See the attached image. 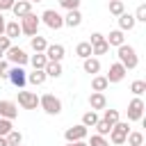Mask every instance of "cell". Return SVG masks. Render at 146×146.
<instances>
[{
    "label": "cell",
    "mask_w": 146,
    "mask_h": 146,
    "mask_svg": "<svg viewBox=\"0 0 146 146\" xmlns=\"http://www.w3.org/2000/svg\"><path fill=\"white\" fill-rule=\"evenodd\" d=\"M5 36H9V39L21 36V25H18V21H9V23H5Z\"/></svg>",
    "instance_id": "obj_22"
},
{
    "label": "cell",
    "mask_w": 146,
    "mask_h": 146,
    "mask_svg": "<svg viewBox=\"0 0 146 146\" xmlns=\"http://www.w3.org/2000/svg\"><path fill=\"white\" fill-rule=\"evenodd\" d=\"M7 75H9V62L2 59L0 62V78H7Z\"/></svg>",
    "instance_id": "obj_40"
},
{
    "label": "cell",
    "mask_w": 146,
    "mask_h": 146,
    "mask_svg": "<svg viewBox=\"0 0 146 146\" xmlns=\"http://www.w3.org/2000/svg\"><path fill=\"white\" fill-rule=\"evenodd\" d=\"M105 41H107V46H116V48H119V46L125 43V36H123L121 30H112V32L105 36Z\"/></svg>",
    "instance_id": "obj_18"
},
{
    "label": "cell",
    "mask_w": 146,
    "mask_h": 146,
    "mask_svg": "<svg viewBox=\"0 0 146 146\" xmlns=\"http://www.w3.org/2000/svg\"><path fill=\"white\" fill-rule=\"evenodd\" d=\"M30 46H32V50H34V52H46V48H48V41H46L43 36L34 34V36H30Z\"/></svg>",
    "instance_id": "obj_19"
},
{
    "label": "cell",
    "mask_w": 146,
    "mask_h": 146,
    "mask_svg": "<svg viewBox=\"0 0 146 146\" xmlns=\"http://www.w3.org/2000/svg\"><path fill=\"white\" fill-rule=\"evenodd\" d=\"M87 132H89V128H84V125L80 123V125H71V128H66L64 137H66V141H68V144H71V141H84Z\"/></svg>",
    "instance_id": "obj_10"
},
{
    "label": "cell",
    "mask_w": 146,
    "mask_h": 146,
    "mask_svg": "<svg viewBox=\"0 0 146 146\" xmlns=\"http://www.w3.org/2000/svg\"><path fill=\"white\" fill-rule=\"evenodd\" d=\"M21 34H27V36H34L36 32H39V25H41V21H39V16L36 14H27V16H23L21 18Z\"/></svg>",
    "instance_id": "obj_3"
},
{
    "label": "cell",
    "mask_w": 146,
    "mask_h": 146,
    "mask_svg": "<svg viewBox=\"0 0 146 146\" xmlns=\"http://www.w3.org/2000/svg\"><path fill=\"white\" fill-rule=\"evenodd\" d=\"M7 80H9L14 87L23 89V87H25V82H27V73H25V68H23V66H9V75H7Z\"/></svg>",
    "instance_id": "obj_7"
},
{
    "label": "cell",
    "mask_w": 146,
    "mask_h": 146,
    "mask_svg": "<svg viewBox=\"0 0 146 146\" xmlns=\"http://www.w3.org/2000/svg\"><path fill=\"white\" fill-rule=\"evenodd\" d=\"M125 11V5H123V0H110V14H114V16H121Z\"/></svg>",
    "instance_id": "obj_29"
},
{
    "label": "cell",
    "mask_w": 146,
    "mask_h": 146,
    "mask_svg": "<svg viewBox=\"0 0 146 146\" xmlns=\"http://www.w3.org/2000/svg\"><path fill=\"white\" fill-rule=\"evenodd\" d=\"M130 91H132L135 96H141V94L146 91V82H144V80H135V82L130 84Z\"/></svg>",
    "instance_id": "obj_33"
},
{
    "label": "cell",
    "mask_w": 146,
    "mask_h": 146,
    "mask_svg": "<svg viewBox=\"0 0 146 146\" xmlns=\"http://www.w3.org/2000/svg\"><path fill=\"white\" fill-rule=\"evenodd\" d=\"M14 2H16V0H0V11L11 9V7H14Z\"/></svg>",
    "instance_id": "obj_42"
},
{
    "label": "cell",
    "mask_w": 146,
    "mask_h": 146,
    "mask_svg": "<svg viewBox=\"0 0 146 146\" xmlns=\"http://www.w3.org/2000/svg\"><path fill=\"white\" fill-rule=\"evenodd\" d=\"M128 132H130V125H128V123H123V121H119V123H114V125H112V130H110V139H107V141H112V144L121 146V144H125Z\"/></svg>",
    "instance_id": "obj_4"
},
{
    "label": "cell",
    "mask_w": 146,
    "mask_h": 146,
    "mask_svg": "<svg viewBox=\"0 0 146 146\" xmlns=\"http://www.w3.org/2000/svg\"><path fill=\"white\" fill-rule=\"evenodd\" d=\"M87 146H110V141H107V137L91 135V139H89V144H87Z\"/></svg>",
    "instance_id": "obj_35"
},
{
    "label": "cell",
    "mask_w": 146,
    "mask_h": 146,
    "mask_svg": "<svg viewBox=\"0 0 146 146\" xmlns=\"http://www.w3.org/2000/svg\"><path fill=\"white\" fill-rule=\"evenodd\" d=\"M46 59L48 62H62L64 59V46L62 43H48V48H46Z\"/></svg>",
    "instance_id": "obj_12"
},
{
    "label": "cell",
    "mask_w": 146,
    "mask_h": 146,
    "mask_svg": "<svg viewBox=\"0 0 146 146\" xmlns=\"http://www.w3.org/2000/svg\"><path fill=\"white\" fill-rule=\"evenodd\" d=\"M96 123H98V114H96L94 110H89V112L82 114V125H84V128H94Z\"/></svg>",
    "instance_id": "obj_27"
},
{
    "label": "cell",
    "mask_w": 146,
    "mask_h": 146,
    "mask_svg": "<svg viewBox=\"0 0 146 146\" xmlns=\"http://www.w3.org/2000/svg\"><path fill=\"white\" fill-rule=\"evenodd\" d=\"M27 82L34 84V87H41L46 82V73L43 71H32V73H27Z\"/></svg>",
    "instance_id": "obj_26"
},
{
    "label": "cell",
    "mask_w": 146,
    "mask_h": 146,
    "mask_svg": "<svg viewBox=\"0 0 146 146\" xmlns=\"http://www.w3.org/2000/svg\"><path fill=\"white\" fill-rule=\"evenodd\" d=\"M141 119H144V100L135 96L128 103V121H141Z\"/></svg>",
    "instance_id": "obj_9"
},
{
    "label": "cell",
    "mask_w": 146,
    "mask_h": 146,
    "mask_svg": "<svg viewBox=\"0 0 146 146\" xmlns=\"http://www.w3.org/2000/svg\"><path fill=\"white\" fill-rule=\"evenodd\" d=\"M103 121H107L110 125L119 123V121H121V116H119V110H105V114H103Z\"/></svg>",
    "instance_id": "obj_30"
},
{
    "label": "cell",
    "mask_w": 146,
    "mask_h": 146,
    "mask_svg": "<svg viewBox=\"0 0 146 146\" xmlns=\"http://www.w3.org/2000/svg\"><path fill=\"white\" fill-rule=\"evenodd\" d=\"M27 2H41V0H27Z\"/></svg>",
    "instance_id": "obj_46"
},
{
    "label": "cell",
    "mask_w": 146,
    "mask_h": 146,
    "mask_svg": "<svg viewBox=\"0 0 146 146\" xmlns=\"http://www.w3.org/2000/svg\"><path fill=\"white\" fill-rule=\"evenodd\" d=\"M0 116L14 121V119L18 116V105H16L14 100H0Z\"/></svg>",
    "instance_id": "obj_11"
},
{
    "label": "cell",
    "mask_w": 146,
    "mask_h": 146,
    "mask_svg": "<svg viewBox=\"0 0 146 146\" xmlns=\"http://www.w3.org/2000/svg\"><path fill=\"white\" fill-rule=\"evenodd\" d=\"M125 141H128V146H141V144H144V135H141L139 130H135V132H128Z\"/></svg>",
    "instance_id": "obj_28"
},
{
    "label": "cell",
    "mask_w": 146,
    "mask_h": 146,
    "mask_svg": "<svg viewBox=\"0 0 146 146\" xmlns=\"http://www.w3.org/2000/svg\"><path fill=\"white\" fill-rule=\"evenodd\" d=\"M80 23H82V14H80V9L66 11V16H64V25H68V27H78Z\"/></svg>",
    "instance_id": "obj_16"
},
{
    "label": "cell",
    "mask_w": 146,
    "mask_h": 146,
    "mask_svg": "<svg viewBox=\"0 0 146 146\" xmlns=\"http://www.w3.org/2000/svg\"><path fill=\"white\" fill-rule=\"evenodd\" d=\"M135 23H137V21H135V16H132V14H128V11H123V14L119 16V30H121V32L132 30V27H135Z\"/></svg>",
    "instance_id": "obj_17"
},
{
    "label": "cell",
    "mask_w": 146,
    "mask_h": 146,
    "mask_svg": "<svg viewBox=\"0 0 146 146\" xmlns=\"http://www.w3.org/2000/svg\"><path fill=\"white\" fill-rule=\"evenodd\" d=\"M100 41H105V36H103L100 32H94V34H91V41H89V43H91V46H96V43H100Z\"/></svg>",
    "instance_id": "obj_41"
},
{
    "label": "cell",
    "mask_w": 146,
    "mask_h": 146,
    "mask_svg": "<svg viewBox=\"0 0 146 146\" xmlns=\"http://www.w3.org/2000/svg\"><path fill=\"white\" fill-rule=\"evenodd\" d=\"M141 146H144V144H141Z\"/></svg>",
    "instance_id": "obj_48"
},
{
    "label": "cell",
    "mask_w": 146,
    "mask_h": 146,
    "mask_svg": "<svg viewBox=\"0 0 146 146\" xmlns=\"http://www.w3.org/2000/svg\"><path fill=\"white\" fill-rule=\"evenodd\" d=\"M110 50V46H107V41H100V43H96V46H91V55H105Z\"/></svg>",
    "instance_id": "obj_36"
},
{
    "label": "cell",
    "mask_w": 146,
    "mask_h": 146,
    "mask_svg": "<svg viewBox=\"0 0 146 146\" xmlns=\"http://www.w3.org/2000/svg\"><path fill=\"white\" fill-rule=\"evenodd\" d=\"M82 68H84V73L98 75V71H100V62H98L96 57H87V59H84V64H82Z\"/></svg>",
    "instance_id": "obj_20"
},
{
    "label": "cell",
    "mask_w": 146,
    "mask_h": 146,
    "mask_svg": "<svg viewBox=\"0 0 146 146\" xmlns=\"http://www.w3.org/2000/svg\"><path fill=\"white\" fill-rule=\"evenodd\" d=\"M9 48H11V39H9V36H5V34H0V50H2V52H7Z\"/></svg>",
    "instance_id": "obj_39"
},
{
    "label": "cell",
    "mask_w": 146,
    "mask_h": 146,
    "mask_svg": "<svg viewBox=\"0 0 146 146\" xmlns=\"http://www.w3.org/2000/svg\"><path fill=\"white\" fill-rule=\"evenodd\" d=\"M125 73H128V71L116 62V64H112V66H110V73H107L105 78H107V82H121V80L125 78Z\"/></svg>",
    "instance_id": "obj_13"
},
{
    "label": "cell",
    "mask_w": 146,
    "mask_h": 146,
    "mask_svg": "<svg viewBox=\"0 0 146 146\" xmlns=\"http://www.w3.org/2000/svg\"><path fill=\"white\" fill-rule=\"evenodd\" d=\"M39 107H41L46 114L57 116V114L62 112V100H59L57 96H52V94H43V96L39 98Z\"/></svg>",
    "instance_id": "obj_2"
},
{
    "label": "cell",
    "mask_w": 146,
    "mask_h": 146,
    "mask_svg": "<svg viewBox=\"0 0 146 146\" xmlns=\"http://www.w3.org/2000/svg\"><path fill=\"white\" fill-rule=\"evenodd\" d=\"M39 21H43V25H48L50 30H59V27H64V16H62L59 11H55V9H46V11L41 14Z\"/></svg>",
    "instance_id": "obj_5"
},
{
    "label": "cell",
    "mask_w": 146,
    "mask_h": 146,
    "mask_svg": "<svg viewBox=\"0 0 146 146\" xmlns=\"http://www.w3.org/2000/svg\"><path fill=\"white\" fill-rule=\"evenodd\" d=\"M0 146H9V144H7V139H5V137H0Z\"/></svg>",
    "instance_id": "obj_44"
},
{
    "label": "cell",
    "mask_w": 146,
    "mask_h": 146,
    "mask_svg": "<svg viewBox=\"0 0 146 146\" xmlns=\"http://www.w3.org/2000/svg\"><path fill=\"white\" fill-rule=\"evenodd\" d=\"M59 5L66 9V11H73V9H80V0H59Z\"/></svg>",
    "instance_id": "obj_37"
},
{
    "label": "cell",
    "mask_w": 146,
    "mask_h": 146,
    "mask_svg": "<svg viewBox=\"0 0 146 146\" xmlns=\"http://www.w3.org/2000/svg\"><path fill=\"white\" fill-rule=\"evenodd\" d=\"M132 16H135V21H141V23H144V21H146V5H139Z\"/></svg>",
    "instance_id": "obj_38"
},
{
    "label": "cell",
    "mask_w": 146,
    "mask_h": 146,
    "mask_svg": "<svg viewBox=\"0 0 146 146\" xmlns=\"http://www.w3.org/2000/svg\"><path fill=\"white\" fill-rule=\"evenodd\" d=\"M43 73H46V78H59L62 75V62H48Z\"/></svg>",
    "instance_id": "obj_21"
},
{
    "label": "cell",
    "mask_w": 146,
    "mask_h": 146,
    "mask_svg": "<svg viewBox=\"0 0 146 146\" xmlns=\"http://www.w3.org/2000/svg\"><path fill=\"white\" fill-rule=\"evenodd\" d=\"M11 130H14L11 121H9V119H2V116H0V137H7V135H9Z\"/></svg>",
    "instance_id": "obj_34"
},
{
    "label": "cell",
    "mask_w": 146,
    "mask_h": 146,
    "mask_svg": "<svg viewBox=\"0 0 146 146\" xmlns=\"http://www.w3.org/2000/svg\"><path fill=\"white\" fill-rule=\"evenodd\" d=\"M18 105L23 110H36L39 107V96L34 91H23L18 89Z\"/></svg>",
    "instance_id": "obj_8"
},
{
    "label": "cell",
    "mask_w": 146,
    "mask_h": 146,
    "mask_svg": "<svg viewBox=\"0 0 146 146\" xmlns=\"http://www.w3.org/2000/svg\"><path fill=\"white\" fill-rule=\"evenodd\" d=\"M107 87H110V82H107L105 75H94V78H91V89H94V91H100V94H103Z\"/></svg>",
    "instance_id": "obj_24"
},
{
    "label": "cell",
    "mask_w": 146,
    "mask_h": 146,
    "mask_svg": "<svg viewBox=\"0 0 146 146\" xmlns=\"http://www.w3.org/2000/svg\"><path fill=\"white\" fill-rule=\"evenodd\" d=\"M5 139H7V144H9V146H18V144H23V135H21L18 130H11Z\"/></svg>",
    "instance_id": "obj_32"
},
{
    "label": "cell",
    "mask_w": 146,
    "mask_h": 146,
    "mask_svg": "<svg viewBox=\"0 0 146 146\" xmlns=\"http://www.w3.org/2000/svg\"><path fill=\"white\" fill-rule=\"evenodd\" d=\"M89 107L96 112V110H105L107 107V98H105V94H100V91H91V96H89Z\"/></svg>",
    "instance_id": "obj_14"
},
{
    "label": "cell",
    "mask_w": 146,
    "mask_h": 146,
    "mask_svg": "<svg viewBox=\"0 0 146 146\" xmlns=\"http://www.w3.org/2000/svg\"><path fill=\"white\" fill-rule=\"evenodd\" d=\"M18 146H23V144H18Z\"/></svg>",
    "instance_id": "obj_47"
},
{
    "label": "cell",
    "mask_w": 146,
    "mask_h": 146,
    "mask_svg": "<svg viewBox=\"0 0 146 146\" xmlns=\"http://www.w3.org/2000/svg\"><path fill=\"white\" fill-rule=\"evenodd\" d=\"M94 128H96V135H100V137H107L110 130H112V125H110L107 121H103V119H98V123H96Z\"/></svg>",
    "instance_id": "obj_31"
},
{
    "label": "cell",
    "mask_w": 146,
    "mask_h": 146,
    "mask_svg": "<svg viewBox=\"0 0 146 146\" xmlns=\"http://www.w3.org/2000/svg\"><path fill=\"white\" fill-rule=\"evenodd\" d=\"M119 64H121L125 71H132V68H137V64H139V57H137V52H135V48H132V46H128V43L119 46Z\"/></svg>",
    "instance_id": "obj_1"
},
{
    "label": "cell",
    "mask_w": 146,
    "mask_h": 146,
    "mask_svg": "<svg viewBox=\"0 0 146 146\" xmlns=\"http://www.w3.org/2000/svg\"><path fill=\"white\" fill-rule=\"evenodd\" d=\"M30 64L34 66V71H43V68H46V64H48V59H46V55H43V52H34V55L30 57Z\"/></svg>",
    "instance_id": "obj_23"
},
{
    "label": "cell",
    "mask_w": 146,
    "mask_h": 146,
    "mask_svg": "<svg viewBox=\"0 0 146 146\" xmlns=\"http://www.w3.org/2000/svg\"><path fill=\"white\" fill-rule=\"evenodd\" d=\"M11 11H14L16 18H23V16H27V14L32 11V2H27V0H16L14 7H11Z\"/></svg>",
    "instance_id": "obj_15"
},
{
    "label": "cell",
    "mask_w": 146,
    "mask_h": 146,
    "mask_svg": "<svg viewBox=\"0 0 146 146\" xmlns=\"http://www.w3.org/2000/svg\"><path fill=\"white\" fill-rule=\"evenodd\" d=\"M0 34H5V16H2V11H0Z\"/></svg>",
    "instance_id": "obj_43"
},
{
    "label": "cell",
    "mask_w": 146,
    "mask_h": 146,
    "mask_svg": "<svg viewBox=\"0 0 146 146\" xmlns=\"http://www.w3.org/2000/svg\"><path fill=\"white\" fill-rule=\"evenodd\" d=\"M5 57H7V62H11L14 66H25V64L30 62V55H25V50L18 48V46H11V48L5 52Z\"/></svg>",
    "instance_id": "obj_6"
},
{
    "label": "cell",
    "mask_w": 146,
    "mask_h": 146,
    "mask_svg": "<svg viewBox=\"0 0 146 146\" xmlns=\"http://www.w3.org/2000/svg\"><path fill=\"white\" fill-rule=\"evenodd\" d=\"M2 57H5V52H2V50H0V62H2Z\"/></svg>",
    "instance_id": "obj_45"
},
{
    "label": "cell",
    "mask_w": 146,
    "mask_h": 146,
    "mask_svg": "<svg viewBox=\"0 0 146 146\" xmlns=\"http://www.w3.org/2000/svg\"><path fill=\"white\" fill-rule=\"evenodd\" d=\"M75 55L82 57V59L91 57V43H89V41H80V43L75 46Z\"/></svg>",
    "instance_id": "obj_25"
}]
</instances>
